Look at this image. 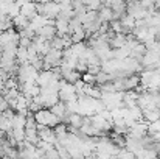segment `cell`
<instances>
[{
  "label": "cell",
  "instance_id": "cell-11",
  "mask_svg": "<svg viewBox=\"0 0 160 159\" xmlns=\"http://www.w3.org/2000/svg\"><path fill=\"white\" fill-rule=\"evenodd\" d=\"M98 17L101 22H110L113 20V9L107 5H103L100 9H98Z\"/></svg>",
  "mask_w": 160,
  "mask_h": 159
},
{
  "label": "cell",
  "instance_id": "cell-3",
  "mask_svg": "<svg viewBox=\"0 0 160 159\" xmlns=\"http://www.w3.org/2000/svg\"><path fill=\"white\" fill-rule=\"evenodd\" d=\"M59 100L62 102H70V100H78V94H76V87L73 83L65 81L64 78L61 80V87H59Z\"/></svg>",
  "mask_w": 160,
  "mask_h": 159
},
{
  "label": "cell",
  "instance_id": "cell-17",
  "mask_svg": "<svg viewBox=\"0 0 160 159\" xmlns=\"http://www.w3.org/2000/svg\"><path fill=\"white\" fill-rule=\"evenodd\" d=\"M103 2L104 0H84L87 9H93V11H98L103 6Z\"/></svg>",
  "mask_w": 160,
  "mask_h": 159
},
{
  "label": "cell",
  "instance_id": "cell-1",
  "mask_svg": "<svg viewBox=\"0 0 160 159\" xmlns=\"http://www.w3.org/2000/svg\"><path fill=\"white\" fill-rule=\"evenodd\" d=\"M16 77H17L19 84L20 83H25V81H36L38 77H39V70L30 61H27V62H22L19 66V70H17V75Z\"/></svg>",
  "mask_w": 160,
  "mask_h": 159
},
{
  "label": "cell",
  "instance_id": "cell-13",
  "mask_svg": "<svg viewBox=\"0 0 160 159\" xmlns=\"http://www.w3.org/2000/svg\"><path fill=\"white\" fill-rule=\"evenodd\" d=\"M143 119L151 123V122H156L160 119V108H152V109H145L143 111Z\"/></svg>",
  "mask_w": 160,
  "mask_h": 159
},
{
  "label": "cell",
  "instance_id": "cell-2",
  "mask_svg": "<svg viewBox=\"0 0 160 159\" xmlns=\"http://www.w3.org/2000/svg\"><path fill=\"white\" fill-rule=\"evenodd\" d=\"M34 119H36L38 123L47 125V126H52V128H54V126L61 122V119L54 114L50 108H42V109H39L38 112H34Z\"/></svg>",
  "mask_w": 160,
  "mask_h": 159
},
{
  "label": "cell",
  "instance_id": "cell-21",
  "mask_svg": "<svg viewBox=\"0 0 160 159\" xmlns=\"http://www.w3.org/2000/svg\"><path fill=\"white\" fill-rule=\"evenodd\" d=\"M82 80H84L87 84H97V75H95V73L84 72V73H82Z\"/></svg>",
  "mask_w": 160,
  "mask_h": 159
},
{
  "label": "cell",
  "instance_id": "cell-6",
  "mask_svg": "<svg viewBox=\"0 0 160 159\" xmlns=\"http://www.w3.org/2000/svg\"><path fill=\"white\" fill-rule=\"evenodd\" d=\"M20 14L27 16L28 19H33V17L38 14V5H36V2L31 0V2L22 5V6H20Z\"/></svg>",
  "mask_w": 160,
  "mask_h": 159
},
{
  "label": "cell",
  "instance_id": "cell-15",
  "mask_svg": "<svg viewBox=\"0 0 160 159\" xmlns=\"http://www.w3.org/2000/svg\"><path fill=\"white\" fill-rule=\"evenodd\" d=\"M16 59H17L19 64L27 62V61H28V47L19 45V47H17V53H16Z\"/></svg>",
  "mask_w": 160,
  "mask_h": 159
},
{
  "label": "cell",
  "instance_id": "cell-14",
  "mask_svg": "<svg viewBox=\"0 0 160 159\" xmlns=\"http://www.w3.org/2000/svg\"><path fill=\"white\" fill-rule=\"evenodd\" d=\"M25 125H27V115L16 111L12 117V128H25Z\"/></svg>",
  "mask_w": 160,
  "mask_h": 159
},
{
  "label": "cell",
  "instance_id": "cell-23",
  "mask_svg": "<svg viewBox=\"0 0 160 159\" xmlns=\"http://www.w3.org/2000/svg\"><path fill=\"white\" fill-rule=\"evenodd\" d=\"M33 44V39L28 38V36H20V41H19V45H23V47H30Z\"/></svg>",
  "mask_w": 160,
  "mask_h": 159
},
{
  "label": "cell",
  "instance_id": "cell-20",
  "mask_svg": "<svg viewBox=\"0 0 160 159\" xmlns=\"http://www.w3.org/2000/svg\"><path fill=\"white\" fill-rule=\"evenodd\" d=\"M30 62H31V64H33L39 72H41V70H44V55H38V56H36L33 61H30Z\"/></svg>",
  "mask_w": 160,
  "mask_h": 159
},
{
  "label": "cell",
  "instance_id": "cell-5",
  "mask_svg": "<svg viewBox=\"0 0 160 159\" xmlns=\"http://www.w3.org/2000/svg\"><path fill=\"white\" fill-rule=\"evenodd\" d=\"M36 34H39V36H42V38H45L47 41H52L54 36L58 34V31H56V27L54 25H50V24H45L44 27H41L38 31H36Z\"/></svg>",
  "mask_w": 160,
  "mask_h": 159
},
{
  "label": "cell",
  "instance_id": "cell-16",
  "mask_svg": "<svg viewBox=\"0 0 160 159\" xmlns=\"http://www.w3.org/2000/svg\"><path fill=\"white\" fill-rule=\"evenodd\" d=\"M109 81H113V75L112 73H107L104 70H100L97 73V84H104Z\"/></svg>",
  "mask_w": 160,
  "mask_h": 159
},
{
  "label": "cell",
  "instance_id": "cell-25",
  "mask_svg": "<svg viewBox=\"0 0 160 159\" xmlns=\"http://www.w3.org/2000/svg\"><path fill=\"white\" fill-rule=\"evenodd\" d=\"M2 53H3V49H2V47H0V56H2Z\"/></svg>",
  "mask_w": 160,
  "mask_h": 159
},
{
  "label": "cell",
  "instance_id": "cell-22",
  "mask_svg": "<svg viewBox=\"0 0 160 159\" xmlns=\"http://www.w3.org/2000/svg\"><path fill=\"white\" fill-rule=\"evenodd\" d=\"M45 158H50V159H59V151H58V148H56V147H53V148L47 150V151H45Z\"/></svg>",
  "mask_w": 160,
  "mask_h": 159
},
{
  "label": "cell",
  "instance_id": "cell-8",
  "mask_svg": "<svg viewBox=\"0 0 160 159\" xmlns=\"http://www.w3.org/2000/svg\"><path fill=\"white\" fill-rule=\"evenodd\" d=\"M138 84H140V77L135 75V73H132V75L123 78V87H124V92H126V91H132V89H135Z\"/></svg>",
  "mask_w": 160,
  "mask_h": 159
},
{
  "label": "cell",
  "instance_id": "cell-18",
  "mask_svg": "<svg viewBox=\"0 0 160 159\" xmlns=\"http://www.w3.org/2000/svg\"><path fill=\"white\" fill-rule=\"evenodd\" d=\"M70 36H72V41H73V42H81V41L86 39V30L81 28V30H78V31H73Z\"/></svg>",
  "mask_w": 160,
  "mask_h": 159
},
{
  "label": "cell",
  "instance_id": "cell-10",
  "mask_svg": "<svg viewBox=\"0 0 160 159\" xmlns=\"http://www.w3.org/2000/svg\"><path fill=\"white\" fill-rule=\"evenodd\" d=\"M12 24H14V28L17 31H20V30H25V28L30 27V19L27 16H23V14H19V16H16L12 19Z\"/></svg>",
  "mask_w": 160,
  "mask_h": 159
},
{
  "label": "cell",
  "instance_id": "cell-19",
  "mask_svg": "<svg viewBox=\"0 0 160 159\" xmlns=\"http://www.w3.org/2000/svg\"><path fill=\"white\" fill-rule=\"evenodd\" d=\"M20 14V6L16 3V2H12L11 5H9V8H8V16L11 17V19H14L16 16H19Z\"/></svg>",
  "mask_w": 160,
  "mask_h": 159
},
{
  "label": "cell",
  "instance_id": "cell-12",
  "mask_svg": "<svg viewBox=\"0 0 160 159\" xmlns=\"http://www.w3.org/2000/svg\"><path fill=\"white\" fill-rule=\"evenodd\" d=\"M62 78L65 81H68V83H76L78 80L82 78V73L79 70H76V69H73V70H62Z\"/></svg>",
  "mask_w": 160,
  "mask_h": 159
},
{
  "label": "cell",
  "instance_id": "cell-24",
  "mask_svg": "<svg viewBox=\"0 0 160 159\" xmlns=\"http://www.w3.org/2000/svg\"><path fill=\"white\" fill-rule=\"evenodd\" d=\"M101 70V66H89V69H87V72H90V73H98Z\"/></svg>",
  "mask_w": 160,
  "mask_h": 159
},
{
  "label": "cell",
  "instance_id": "cell-9",
  "mask_svg": "<svg viewBox=\"0 0 160 159\" xmlns=\"http://www.w3.org/2000/svg\"><path fill=\"white\" fill-rule=\"evenodd\" d=\"M47 20H48V17H45L44 14H39L38 13L33 19H30V28L34 30V31H38L41 27H44L47 24Z\"/></svg>",
  "mask_w": 160,
  "mask_h": 159
},
{
  "label": "cell",
  "instance_id": "cell-4",
  "mask_svg": "<svg viewBox=\"0 0 160 159\" xmlns=\"http://www.w3.org/2000/svg\"><path fill=\"white\" fill-rule=\"evenodd\" d=\"M126 137V148L128 150H131L132 153H138V151H142L143 148H145V144H143V140L142 139H135V137H131V136H124Z\"/></svg>",
  "mask_w": 160,
  "mask_h": 159
},
{
  "label": "cell",
  "instance_id": "cell-26",
  "mask_svg": "<svg viewBox=\"0 0 160 159\" xmlns=\"http://www.w3.org/2000/svg\"><path fill=\"white\" fill-rule=\"evenodd\" d=\"M159 91H160V84H159Z\"/></svg>",
  "mask_w": 160,
  "mask_h": 159
},
{
  "label": "cell",
  "instance_id": "cell-7",
  "mask_svg": "<svg viewBox=\"0 0 160 159\" xmlns=\"http://www.w3.org/2000/svg\"><path fill=\"white\" fill-rule=\"evenodd\" d=\"M120 22H121V27H123V33L126 34V33H132V30L135 28V17H132L131 14H124L121 19H120Z\"/></svg>",
  "mask_w": 160,
  "mask_h": 159
}]
</instances>
